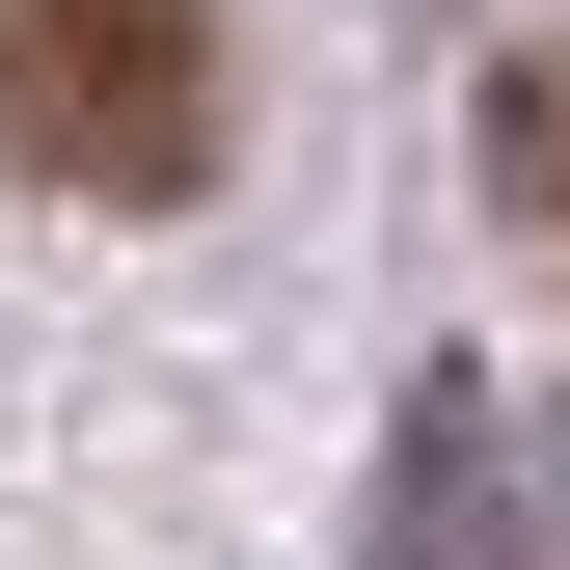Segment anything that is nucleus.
Here are the masks:
<instances>
[{
    "label": "nucleus",
    "mask_w": 570,
    "mask_h": 570,
    "mask_svg": "<svg viewBox=\"0 0 570 570\" xmlns=\"http://www.w3.org/2000/svg\"><path fill=\"white\" fill-rule=\"evenodd\" d=\"M353 570H570V435L517 381H407V435H381V543Z\"/></svg>",
    "instance_id": "obj_2"
},
{
    "label": "nucleus",
    "mask_w": 570,
    "mask_h": 570,
    "mask_svg": "<svg viewBox=\"0 0 570 570\" xmlns=\"http://www.w3.org/2000/svg\"><path fill=\"white\" fill-rule=\"evenodd\" d=\"M0 164L28 190H218V0H0Z\"/></svg>",
    "instance_id": "obj_1"
},
{
    "label": "nucleus",
    "mask_w": 570,
    "mask_h": 570,
    "mask_svg": "<svg viewBox=\"0 0 570 570\" xmlns=\"http://www.w3.org/2000/svg\"><path fill=\"white\" fill-rule=\"evenodd\" d=\"M489 190H517V245L570 272V28L517 55V82H489Z\"/></svg>",
    "instance_id": "obj_3"
}]
</instances>
